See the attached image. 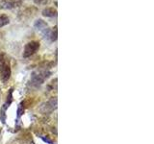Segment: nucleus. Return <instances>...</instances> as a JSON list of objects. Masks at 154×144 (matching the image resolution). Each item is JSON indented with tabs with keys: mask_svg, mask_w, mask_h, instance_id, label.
Here are the masks:
<instances>
[{
	"mask_svg": "<svg viewBox=\"0 0 154 144\" xmlns=\"http://www.w3.org/2000/svg\"><path fill=\"white\" fill-rule=\"evenodd\" d=\"M42 16L46 17H54L57 16V10L54 8H51V7L45 8L44 11H42Z\"/></svg>",
	"mask_w": 154,
	"mask_h": 144,
	"instance_id": "obj_5",
	"label": "nucleus"
},
{
	"mask_svg": "<svg viewBox=\"0 0 154 144\" xmlns=\"http://www.w3.org/2000/svg\"><path fill=\"white\" fill-rule=\"evenodd\" d=\"M56 106H57V99L56 98H53V99L49 100L47 103H45L42 106L41 108V112H44V113H50L52 110H54L56 108Z\"/></svg>",
	"mask_w": 154,
	"mask_h": 144,
	"instance_id": "obj_4",
	"label": "nucleus"
},
{
	"mask_svg": "<svg viewBox=\"0 0 154 144\" xmlns=\"http://www.w3.org/2000/svg\"><path fill=\"white\" fill-rule=\"evenodd\" d=\"M50 72H48L47 70H38V71L34 72L31 78V82L32 85H34L35 87H39L41 85L42 83L44 82V80L49 76Z\"/></svg>",
	"mask_w": 154,
	"mask_h": 144,
	"instance_id": "obj_2",
	"label": "nucleus"
},
{
	"mask_svg": "<svg viewBox=\"0 0 154 144\" xmlns=\"http://www.w3.org/2000/svg\"><path fill=\"white\" fill-rule=\"evenodd\" d=\"M0 74L3 82H7L11 77V64L6 54H0Z\"/></svg>",
	"mask_w": 154,
	"mask_h": 144,
	"instance_id": "obj_1",
	"label": "nucleus"
},
{
	"mask_svg": "<svg viewBox=\"0 0 154 144\" xmlns=\"http://www.w3.org/2000/svg\"><path fill=\"white\" fill-rule=\"evenodd\" d=\"M34 1V3L35 4H37V5H41V4H44L46 2V0H33Z\"/></svg>",
	"mask_w": 154,
	"mask_h": 144,
	"instance_id": "obj_7",
	"label": "nucleus"
},
{
	"mask_svg": "<svg viewBox=\"0 0 154 144\" xmlns=\"http://www.w3.org/2000/svg\"><path fill=\"white\" fill-rule=\"evenodd\" d=\"M10 23V18L7 14H0V27H4Z\"/></svg>",
	"mask_w": 154,
	"mask_h": 144,
	"instance_id": "obj_6",
	"label": "nucleus"
},
{
	"mask_svg": "<svg viewBox=\"0 0 154 144\" xmlns=\"http://www.w3.org/2000/svg\"><path fill=\"white\" fill-rule=\"evenodd\" d=\"M40 49V42L37 40H32V41L28 42L24 47L23 51V57L28 58L32 55H34L38 50Z\"/></svg>",
	"mask_w": 154,
	"mask_h": 144,
	"instance_id": "obj_3",
	"label": "nucleus"
},
{
	"mask_svg": "<svg viewBox=\"0 0 154 144\" xmlns=\"http://www.w3.org/2000/svg\"><path fill=\"white\" fill-rule=\"evenodd\" d=\"M1 131H2V129H1V128H0V133H1Z\"/></svg>",
	"mask_w": 154,
	"mask_h": 144,
	"instance_id": "obj_8",
	"label": "nucleus"
}]
</instances>
